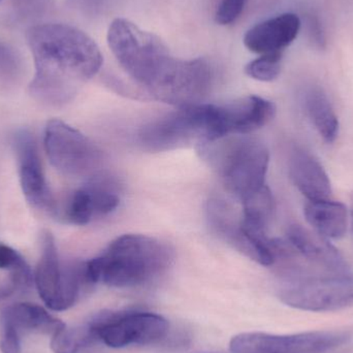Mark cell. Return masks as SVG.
Segmentation results:
<instances>
[{"instance_id":"cell-16","label":"cell","mask_w":353,"mask_h":353,"mask_svg":"<svg viewBox=\"0 0 353 353\" xmlns=\"http://www.w3.org/2000/svg\"><path fill=\"white\" fill-rule=\"evenodd\" d=\"M302 105L313 128L327 144L339 134V120L325 91L319 85H309L302 92Z\"/></svg>"},{"instance_id":"cell-29","label":"cell","mask_w":353,"mask_h":353,"mask_svg":"<svg viewBox=\"0 0 353 353\" xmlns=\"http://www.w3.org/2000/svg\"><path fill=\"white\" fill-rule=\"evenodd\" d=\"M105 0H68V6L77 12L92 14L97 12Z\"/></svg>"},{"instance_id":"cell-6","label":"cell","mask_w":353,"mask_h":353,"mask_svg":"<svg viewBox=\"0 0 353 353\" xmlns=\"http://www.w3.org/2000/svg\"><path fill=\"white\" fill-rule=\"evenodd\" d=\"M142 146L152 152L174 150L215 140V109L210 103L182 107L143 126L139 134Z\"/></svg>"},{"instance_id":"cell-26","label":"cell","mask_w":353,"mask_h":353,"mask_svg":"<svg viewBox=\"0 0 353 353\" xmlns=\"http://www.w3.org/2000/svg\"><path fill=\"white\" fill-rule=\"evenodd\" d=\"M0 350L2 353H21V335L16 329L0 319Z\"/></svg>"},{"instance_id":"cell-24","label":"cell","mask_w":353,"mask_h":353,"mask_svg":"<svg viewBox=\"0 0 353 353\" xmlns=\"http://www.w3.org/2000/svg\"><path fill=\"white\" fill-rule=\"evenodd\" d=\"M22 70L20 57L12 48L0 43V82H14Z\"/></svg>"},{"instance_id":"cell-8","label":"cell","mask_w":353,"mask_h":353,"mask_svg":"<svg viewBox=\"0 0 353 353\" xmlns=\"http://www.w3.org/2000/svg\"><path fill=\"white\" fill-rule=\"evenodd\" d=\"M41 247L43 251L34 275L37 292L48 308L53 311L68 310L78 300L82 284L87 283L84 263L63 267L50 232L43 236Z\"/></svg>"},{"instance_id":"cell-19","label":"cell","mask_w":353,"mask_h":353,"mask_svg":"<svg viewBox=\"0 0 353 353\" xmlns=\"http://www.w3.org/2000/svg\"><path fill=\"white\" fill-rule=\"evenodd\" d=\"M84 189L90 199L95 217L105 216L117 209L120 203L119 188L115 181L99 173L88 179Z\"/></svg>"},{"instance_id":"cell-30","label":"cell","mask_w":353,"mask_h":353,"mask_svg":"<svg viewBox=\"0 0 353 353\" xmlns=\"http://www.w3.org/2000/svg\"><path fill=\"white\" fill-rule=\"evenodd\" d=\"M309 24V35H310L311 41L319 48L325 47V39L323 34V29H321V22L316 17H311L308 20Z\"/></svg>"},{"instance_id":"cell-5","label":"cell","mask_w":353,"mask_h":353,"mask_svg":"<svg viewBox=\"0 0 353 353\" xmlns=\"http://www.w3.org/2000/svg\"><path fill=\"white\" fill-rule=\"evenodd\" d=\"M283 304L310 312H333L353 305V275L283 269L278 288Z\"/></svg>"},{"instance_id":"cell-14","label":"cell","mask_w":353,"mask_h":353,"mask_svg":"<svg viewBox=\"0 0 353 353\" xmlns=\"http://www.w3.org/2000/svg\"><path fill=\"white\" fill-rule=\"evenodd\" d=\"M288 173L294 186L309 201L332 199V185L321 163L308 151L294 147L288 159Z\"/></svg>"},{"instance_id":"cell-11","label":"cell","mask_w":353,"mask_h":353,"mask_svg":"<svg viewBox=\"0 0 353 353\" xmlns=\"http://www.w3.org/2000/svg\"><path fill=\"white\" fill-rule=\"evenodd\" d=\"M21 187L27 201L43 211H55V201L50 191L39 159L37 143L30 132L20 130L12 141Z\"/></svg>"},{"instance_id":"cell-25","label":"cell","mask_w":353,"mask_h":353,"mask_svg":"<svg viewBox=\"0 0 353 353\" xmlns=\"http://www.w3.org/2000/svg\"><path fill=\"white\" fill-rule=\"evenodd\" d=\"M245 2L246 0H221L216 12V22L220 25L234 23L242 14Z\"/></svg>"},{"instance_id":"cell-17","label":"cell","mask_w":353,"mask_h":353,"mask_svg":"<svg viewBox=\"0 0 353 353\" xmlns=\"http://www.w3.org/2000/svg\"><path fill=\"white\" fill-rule=\"evenodd\" d=\"M304 214L307 222L323 238L339 240L347 232V210L339 201H308Z\"/></svg>"},{"instance_id":"cell-31","label":"cell","mask_w":353,"mask_h":353,"mask_svg":"<svg viewBox=\"0 0 353 353\" xmlns=\"http://www.w3.org/2000/svg\"><path fill=\"white\" fill-rule=\"evenodd\" d=\"M350 215H352V230L353 232V201H352V213H350Z\"/></svg>"},{"instance_id":"cell-21","label":"cell","mask_w":353,"mask_h":353,"mask_svg":"<svg viewBox=\"0 0 353 353\" xmlns=\"http://www.w3.org/2000/svg\"><path fill=\"white\" fill-rule=\"evenodd\" d=\"M97 341L89 323L76 327H64L53 335L51 348L54 353H80L87 346Z\"/></svg>"},{"instance_id":"cell-18","label":"cell","mask_w":353,"mask_h":353,"mask_svg":"<svg viewBox=\"0 0 353 353\" xmlns=\"http://www.w3.org/2000/svg\"><path fill=\"white\" fill-rule=\"evenodd\" d=\"M207 213L212 230L222 240L250 259V249L241 230V220L236 219L232 207L221 199H211L208 203Z\"/></svg>"},{"instance_id":"cell-22","label":"cell","mask_w":353,"mask_h":353,"mask_svg":"<svg viewBox=\"0 0 353 353\" xmlns=\"http://www.w3.org/2000/svg\"><path fill=\"white\" fill-rule=\"evenodd\" d=\"M282 54L261 55L247 64L245 72L247 76L261 82H272L281 72Z\"/></svg>"},{"instance_id":"cell-1","label":"cell","mask_w":353,"mask_h":353,"mask_svg":"<svg viewBox=\"0 0 353 353\" xmlns=\"http://www.w3.org/2000/svg\"><path fill=\"white\" fill-rule=\"evenodd\" d=\"M35 74L30 92L37 101L63 105L76 95L80 83L101 70L103 54L88 34L59 23L37 25L27 31Z\"/></svg>"},{"instance_id":"cell-2","label":"cell","mask_w":353,"mask_h":353,"mask_svg":"<svg viewBox=\"0 0 353 353\" xmlns=\"http://www.w3.org/2000/svg\"><path fill=\"white\" fill-rule=\"evenodd\" d=\"M173 252L165 243L142 234H124L105 252L84 263L87 284L103 282L110 288L140 285L165 271Z\"/></svg>"},{"instance_id":"cell-20","label":"cell","mask_w":353,"mask_h":353,"mask_svg":"<svg viewBox=\"0 0 353 353\" xmlns=\"http://www.w3.org/2000/svg\"><path fill=\"white\" fill-rule=\"evenodd\" d=\"M241 201L243 203V223L267 230L275 209L273 195L269 187H263Z\"/></svg>"},{"instance_id":"cell-4","label":"cell","mask_w":353,"mask_h":353,"mask_svg":"<svg viewBox=\"0 0 353 353\" xmlns=\"http://www.w3.org/2000/svg\"><path fill=\"white\" fill-rule=\"evenodd\" d=\"M228 190L242 201L263 189L270 163L269 149L252 137H238L213 148H207Z\"/></svg>"},{"instance_id":"cell-3","label":"cell","mask_w":353,"mask_h":353,"mask_svg":"<svg viewBox=\"0 0 353 353\" xmlns=\"http://www.w3.org/2000/svg\"><path fill=\"white\" fill-rule=\"evenodd\" d=\"M107 39L124 72L147 91L161 78L175 58L159 37L126 19H115L111 23Z\"/></svg>"},{"instance_id":"cell-12","label":"cell","mask_w":353,"mask_h":353,"mask_svg":"<svg viewBox=\"0 0 353 353\" xmlns=\"http://www.w3.org/2000/svg\"><path fill=\"white\" fill-rule=\"evenodd\" d=\"M288 240L299 256L325 273H350V265L343 255L317 232L300 224H292L288 230Z\"/></svg>"},{"instance_id":"cell-15","label":"cell","mask_w":353,"mask_h":353,"mask_svg":"<svg viewBox=\"0 0 353 353\" xmlns=\"http://www.w3.org/2000/svg\"><path fill=\"white\" fill-rule=\"evenodd\" d=\"M0 319L22 333H41L55 335L66 327L61 321L52 316L43 307L30 303H17L0 311Z\"/></svg>"},{"instance_id":"cell-27","label":"cell","mask_w":353,"mask_h":353,"mask_svg":"<svg viewBox=\"0 0 353 353\" xmlns=\"http://www.w3.org/2000/svg\"><path fill=\"white\" fill-rule=\"evenodd\" d=\"M27 268L28 265L14 249L0 243V270L16 272Z\"/></svg>"},{"instance_id":"cell-9","label":"cell","mask_w":353,"mask_h":353,"mask_svg":"<svg viewBox=\"0 0 353 353\" xmlns=\"http://www.w3.org/2000/svg\"><path fill=\"white\" fill-rule=\"evenodd\" d=\"M88 323L97 340L111 348L155 343L170 327L165 317L151 312L99 313Z\"/></svg>"},{"instance_id":"cell-10","label":"cell","mask_w":353,"mask_h":353,"mask_svg":"<svg viewBox=\"0 0 353 353\" xmlns=\"http://www.w3.org/2000/svg\"><path fill=\"white\" fill-rule=\"evenodd\" d=\"M352 339L348 331H314L292 335L243 333L230 342L232 353H325Z\"/></svg>"},{"instance_id":"cell-32","label":"cell","mask_w":353,"mask_h":353,"mask_svg":"<svg viewBox=\"0 0 353 353\" xmlns=\"http://www.w3.org/2000/svg\"><path fill=\"white\" fill-rule=\"evenodd\" d=\"M0 1H1V0H0Z\"/></svg>"},{"instance_id":"cell-7","label":"cell","mask_w":353,"mask_h":353,"mask_svg":"<svg viewBox=\"0 0 353 353\" xmlns=\"http://www.w3.org/2000/svg\"><path fill=\"white\" fill-rule=\"evenodd\" d=\"M45 149L52 165L64 175L91 178L99 173L103 151L82 132L60 120L48 122Z\"/></svg>"},{"instance_id":"cell-13","label":"cell","mask_w":353,"mask_h":353,"mask_svg":"<svg viewBox=\"0 0 353 353\" xmlns=\"http://www.w3.org/2000/svg\"><path fill=\"white\" fill-rule=\"evenodd\" d=\"M301 25L296 14H278L249 29L244 37L245 47L261 56L282 54L298 37Z\"/></svg>"},{"instance_id":"cell-28","label":"cell","mask_w":353,"mask_h":353,"mask_svg":"<svg viewBox=\"0 0 353 353\" xmlns=\"http://www.w3.org/2000/svg\"><path fill=\"white\" fill-rule=\"evenodd\" d=\"M50 6L51 0H14V8L25 17L43 14Z\"/></svg>"},{"instance_id":"cell-23","label":"cell","mask_w":353,"mask_h":353,"mask_svg":"<svg viewBox=\"0 0 353 353\" xmlns=\"http://www.w3.org/2000/svg\"><path fill=\"white\" fill-rule=\"evenodd\" d=\"M66 219L76 225H86L95 217L84 187L72 193L65 211Z\"/></svg>"}]
</instances>
